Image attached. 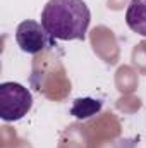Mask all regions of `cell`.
Instances as JSON below:
<instances>
[{"instance_id": "obj_1", "label": "cell", "mask_w": 146, "mask_h": 148, "mask_svg": "<svg viewBox=\"0 0 146 148\" xmlns=\"http://www.w3.org/2000/svg\"><path fill=\"white\" fill-rule=\"evenodd\" d=\"M91 21L84 0H48L41 10V24L53 40H84Z\"/></svg>"}, {"instance_id": "obj_2", "label": "cell", "mask_w": 146, "mask_h": 148, "mask_svg": "<svg viewBox=\"0 0 146 148\" xmlns=\"http://www.w3.org/2000/svg\"><path fill=\"white\" fill-rule=\"evenodd\" d=\"M33 107L31 91L14 81L0 84V117L3 122H16L23 119Z\"/></svg>"}, {"instance_id": "obj_3", "label": "cell", "mask_w": 146, "mask_h": 148, "mask_svg": "<svg viewBox=\"0 0 146 148\" xmlns=\"http://www.w3.org/2000/svg\"><path fill=\"white\" fill-rule=\"evenodd\" d=\"M16 43L17 47L29 55H38L53 47V38L43 28L41 23L36 21H23L16 29Z\"/></svg>"}, {"instance_id": "obj_4", "label": "cell", "mask_w": 146, "mask_h": 148, "mask_svg": "<svg viewBox=\"0 0 146 148\" xmlns=\"http://www.w3.org/2000/svg\"><path fill=\"white\" fill-rule=\"evenodd\" d=\"M126 24L131 31L146 38V0H131L126 10Z\"/></svg>"}, {"instance_id": "obj_5", "label": "cell", "mask_w": 146, "mask_h": 148, "mask_svg": "<svg viewBox=\"0 0 146 148\" xmlns=\"http://www.w3.org/2000/svg\"><path fill=\"white\" fill-rule=\"evenodd\" d=\"M102 107H103L102 100H96V98H91V97L76 98L72 107H71V115H74L79 121H84V119H89V117L96 115L102 110Z\"/></svg>"}]
</instances>
